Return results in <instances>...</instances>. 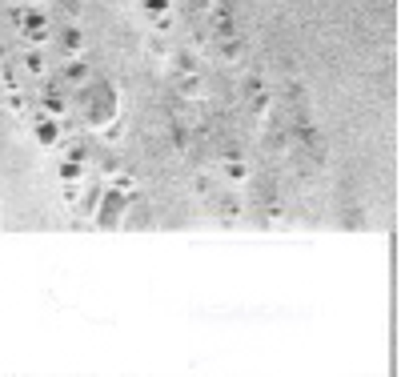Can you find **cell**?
Listing matches in <instances>:
<instances>
[{
    "mask_svg": "<svg viewBox=\"0 0 401 377\" xmlns=\"http://www.w3.org/2000/svg\"><path fill=\"white\" fill-rule=\"evenodd\" d=\"M125 209H128V197H125V193H109V197H104V209L97 213V225L100 229H116Z\"/></svg>",
    "mask_w": 401,
    "mask_h": 377,
    "instance_id": "obj_1",
    "label": "cell"
},
{
    "mask_svg": "<svg viewBox=\"0 0 401 377\" xmlns=\"http://www.w3.org/2000/svg\"><path fill=\"white\" fill-rule=\"evenodd\" d=\"M61 40H64V52H80V32L76 28H64Z\"/></svg>",
    "mask_w": 401,
    "mask_h": 377,
    "instance_id": "obj_4",
    "label": "cell"
},
{
    "mask_svg": "<svg viewBox=\"0 0 401 377\" xmlns=\"http://www.w3.org/2000/svg\"><path fill=\"white\" fill-rule=\"evenodd\" d=\"M25 28H28L37 40H44V13H37V8H32V13L25 16Z\"/></svg>",
    "mask_w": 401,
    "mask_h": 377,
    "instance_id": "obj_3",
    "label": "cell"
},
{
    "mask_svg": "<svg viewBox=\"0 0 401 377\" xmlns=\"http://www.w3.org/2000/svg\"><path fill=\"white\" fill-rule=\"evenodd\" d=\"M64 76H68V80H85V64H80V61L68 64V68H64Z\"/></svg>",
    "mask_w": 401,
    "mask_h": 377,
    "instance_id": "obj_7",
    "label": "cell"
},
{
    "mask_svg": "<svg viewBox=\"0 0 401 377\" xmlns=\"http://www.w3.org/2000/svg\"><path fill=\"white\" fill-rule=\"evenodd\" d=\"M25 64H28V73H44V56H40V52H28V56H25Z\"/></svg>",
    "mask_w": 401,
    "mask_h": 377,
    "instance_id": "obj_6",
    "label": "cell"
},
{
    "mask_svg": "<svg viewBox=\"0 0 401 377\" xmlns=\"http://www.w3.org/2000/svg\"><path fill=\"white\" fill-rule=\"evenodd\" d=\"M61 176H64V181H80V176H85V169H80V161H64L61 164Z\"/></svg>",
    "mask_w": 401,
    "mask_h": 377,
    "instance_id": "obj_5",
    "label": "cell"
},
{
    "mask_svg": "<svg viewBox=\"0 0 401 377\" xmlns=\"http://www.w3.org/2000/svg\"><path fill=\"white\" fill-rule=\"evenodd\" d=\"M37 140L52 149V145L61 140V125H56V121H49V116H37Z\"/></svg>",
    "mask_w": 401,
    "mask_h": 377,
    "instance_id": "obj_2",
    "label": "cell"
},
{
    "mask_svg": "<svg viewBox=\"0 0 401 377\" xmlns=\"http://www.w3.org/2000/svg\"><path fill=\"white\" fill-rule=\"evenodd\" d=\"M44 104H49V113H52V116H64V101H56V97H49V101H44Z\"/></svg>",
    "mask_w": 401,
    "mask_h": 377,
    "instance_id": "obj_8",
    "label": "cell"
}]
</instances>
